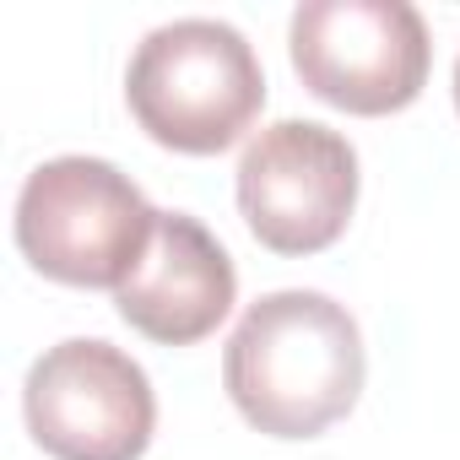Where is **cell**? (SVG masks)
<instances>
[{
	"instance_id": "cell-4",
	"label": "cell",
	"mask_w": 460,
	"mask_h": 460,
	"mask_svg": "<svg viewBox=\"0 0 460 460\" xmlns=\"http://www.w3.org/2000/svg\"><path fill=\"white\" fill-rule=\"evenodd\" d=\"M304 87L347 114L379 119L417 103L428 82V28L406 0H309L288 28Z\"/></svg>"
},
{
	"instance_id": "cell-5",
	"label": "cell",
	"mask_w": 460,
	"mask_h": 460,
	"mask_svg": "<svg viewBox=\"0 0 460 460\" xmlns=\"http://www.w3.org/2000/svg\"><path fill=\"white\" fill-rule=\"evenodd\" d=\"M28 428L55 460H141L157 428L146 368L98 341L71 336L28 368Z\"/></svg>"
},
{
	"instance_id": "cell-2",
	"label": "cell",
	"mask_w": 460,
	"mask_h": 460,
	"mask_svg": "<svg viewBox=\"0 0 460 460\" xmlns=\"http://www.w3.org/2000/svg\"><path fill=\"white\" fill-rule=\"evenodd\" d=\"M125 98L157 146L211 157L255 125L266 103V71L239 28L184 17L141 39L125 71Z\"/></svg>"
},
{
	"instance_id": "cell-8",
	"label": "cell",
	"mask_w": 460,
	"mask_h": 460,
	"mask_svg": "<svg viewBox=\"0 0 460 460\" xmlns=\"http://www.w3.org/2000/svg\"><path fill=\"white\" fill-rule=\"evenodd\" d=\"M455 109H460V60H455Z\"/></svg>"
},
{
	"instance_id": "cell-1",
	"label": "cell",
	"mask_w": 460,
	"mask_h": 460,
	"mask_svg": "<svg viewBox=\"0 0 460 460\" xmlns=\"http://www.w3.org/2000/svg\"><path fill=\"white\" fill-rule=\"evenodd\" d=\"M358 320L309 288L266 293L244 309L222 352V385L250 428L271 438H314L341 422L363 395Z\"/></svg>"
},
{
	"instance_id": "cell-3",
	"label": "cell",
	"mask_w": 460,
	"mask_h": 460,
	"mask_svg": "<svg viewBox=\"0 0 460 460\" xmlns=\"http://www.w3.org/2000/svg\"><path fill=\"white\" fill-rule=\"evenodd\" d=\"M157 227V206L103 157H49L17 195V250L66 288H125Z\"/></svg>"
},
{
	"instance_id": "cell-7",
	"label": "cell",
	"mask_w": 460,
	"mask_h": 460,
	"mask_svg": "<svg viewBox=\"0 0 460 460\" xmlns=\"http://www.w3.org/2000/svg\"><path fill=\"white\" fill-rule=\"evenodd\" d=\"M239 298V271L211 227L184 211H157L141 266L114 293L119 320L157 347H190L211 336Z\"/></svg>"
},
{
	"instance_id": "cell-6",
	"label": "cell",
	"mask_w": 460,
	"mask_h": 460,
	"mask_svg": "<svg viewBox=\"0 0 460 460\" xmlns=\"http://www.w3.org/2000/svg\"><path fill=\"white\" fill-rule=\"evenodd\" d=\"M358 206V152L314 119L266 125L239 157V211L277 255L331 250Z\"/></svg>"
}]
</instances>
